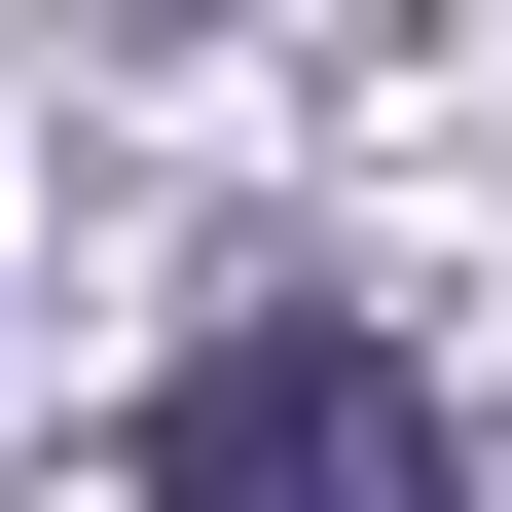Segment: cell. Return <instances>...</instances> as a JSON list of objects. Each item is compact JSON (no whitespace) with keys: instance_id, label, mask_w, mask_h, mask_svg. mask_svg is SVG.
Listing matches in <instances>:
<instances>
[{"instance_id":"obj_1","label":"cell","mask_w":512,"mask_h":512,"mask_svg":"<svg viewBox=\"0 0 512 512\" xmlns=\"http://www.w3.org/2000/svg\"><path fill=\"white\" fill-rule=\"evenodd\" d=\"M147 512H439V403L293 293V330H183L147 366Z\"/></svg>"}]
</instances>
